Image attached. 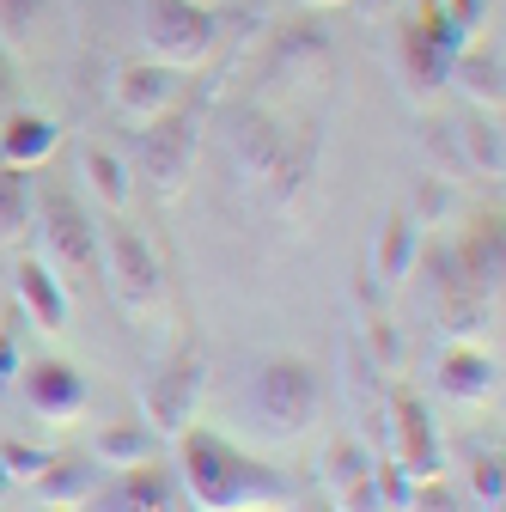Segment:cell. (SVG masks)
<instances>
[{
	"label": "cell",
	"mask_w": 506,
	"mask_h": 512,
	"mask_svg": "<svg viewBox=\"0 0 506 512\" xmlns=\"http://www.w3.org/2000/svg\"><path fill=\"white\" fill-rule=\"evenodd\" d=\"M86 512H177V500H171V476L153 470V464L116 470V482L98 488Z\"/></svg>",
	"instance_id": "cell-19"
},
{
	"label": "cell",
	"mask_w": 506,
	"mask_h": 512,
	"mask_svg": "<svg viewBox=\"0 0 506 512\" xmlns=\"http://www.w3.org/2000/svg\"><path fill=\"white\" fill-rule=\"evenodd\" d=\"M433 7H439V0H421V13H433Z\"/></svg>",
	"instance_id": "cell-35"
},
{
	"label": "cell",
	"mask_w": 506,
	"mask_h": 512,
	"mask_svg": "<svg viewBox=\"0 0 506 512\" xmlns=\"http://www.w3.org/2000/svg\"><path fill=\"white\" fill-rule=\"evenodd\" d=\"M232 159H238V171H244L250 183H269L281 202L293 196V183H299V153H293V141L281 135L269 116H244V122H238Z\"/></svg>",
	"instance_id": "cell-9"
},
{
	"label": "cell",
	"mask_w": 506,
	"mask_h": 512,
	"mask_svg": "<svg viewBox=\"0 0 506 512\" xmlns=\"http://www.w3.org/2000/svg\"><path fill=\"white\" fill-rule=\"evenodd\" d=\"M110 104L135 128H147V122H159V116H171L183 104V74L165 68V61H153V55L129 61V68H116V80H110Z\"/></svg>",
	"instance_id": "cell-10"
},
{
	"label": "cell",
	"mask_w": 506,
	"mask_h": 512,
	"mask_svg": "<svg viewBox=\"0 0 506 512\" xmlns=\"http://www.w3.org/2000/svg\"><path fill=\"white\" fill-rule=\"evenodd\" d=\"M470 488H476L482 512H500L506 506V470H500V458H476L470 464Z\"/></svg>",
	"instance_id": "cell-29"
},
{
	"label": "cell",
	"mask_w": 506,
	"mask_h": 512,
	"mask_svg": "<svg viewBox=\"0 0 506 512\" xmlns=\"http://www.w3.org/2000/svg\"><path fill=\"white\" fill-rule=\"evenodd\" d=\"M196 7H220V0H196Z\"/></svg>",
	"instance_id": "cell-36"
},
{
	"label": "cell",
	"mask_w": 506,
	"mask_h": 512,
	"mask_svg": "<svg viewBox=\"0 0 506 512\" xmlns=\"http://www.w3.org/2000/svg\"><path fill=\"white\" fill-rule=\"evenodd\" d=\"M31 214H37L31 171H19V165H0V244H19V238L31 232Z\"/></svg>",
	"instance_id": "cell-23"
},
{
	"label": "cell",
	"mask_w": 506,
	"mask_h": 512,
	"mask_svg": "<svg viewBox=\"0 0 506 512\" xmlns=\"http://www.w3.org/2000/svg\"><path fill=\"white\" fill-rule=\"evenodd\" d=\"M31 226H37V238H43V263L68 281V287H86V281L98 275L104 238H98V226L86 220V208L68 196V189H43Z\"/></svg>",
	"instance_id": "cell-2"
},
{
	"label": "cell",
	"mask_w": 506,
	"mask_h": 512,
	"mask_svg": "<svg viewBox=\"0 0 506 512\" xmlns=\"http://www.w3.org/2000/svg\"><path fill=\"white\" fill-rule=\"evenodd\" d=\"M421 250H427V232L409 208H391L378 220V238H372V281L378 287H403L415 269H421Z\"/></svg>",
	"instance_id": "cell-11"
},
{
	"label": "cell",
	"mask_w": 506,
	"mask_h": 512,
	"mask_svg": "<svg viewBox=\"0 0 506 512\" xmlns=\"http://www.w3.org/2000/svg\"><path fill=\"white\" fill-rule=\"evenodd\" d=\"M446 86L458 98H470L476 110L500 116V98H506V80H500V49H488L482 37H470L458 55H452V68H446Z\"/></svg>",
	"instance_id": "cell-15"
},
{
	"label": "cell",
	"mask_w": 506,
	"mask_h": 512,
	"mask_svg": "<svg viewBox=\"0 0 506 512\" xmlns=\"http://www.w3.org/2000/svg\"><path fill=\"white\" fill-rule=\"evenodd\" d=\"M153 452H159V433H153L147 421H110V427L98 433V458H92V464H104V470L116 476V470L153 464Z\"/></svg>",
	"instance_id": "cell-21"
},
{
	"label": "cell",
	"mask_w": 506,
	"mask_h": 512,
	"mask_svg": "<svg viewBox=\"0 0 506 512\" xmlns=\"http://www.w3.org/2000/svg\"><path fill=\"white\" fill-rule=\"evenodd\" d=\"M403 512H464V500H458V488H446V476H421Z\"/></svg>",
	"instance_id": "cell-30"
},
{
	"label": "cell",
	"mask_w": 506,
	"mask_h": 512,
	"mask_svg": "<svg viewBox=\"0 0 506 512\" xmlns=\"http://www.w3.org/2000/svg\"><path fill=\"white\" fill-rule=\"evenodd\" d=\"M7 98H13V55L0 49V110H7Z\"/></svg>",
	"instance_id": "cell-33"
},
{
	"label": "cell",
	"mask_w": 506,
	"mask_h": 512,
	"mask_svg": "<svg viewBox=\"0 0 506 512\" xmlns=\"http://www.w3.org/2000/svg\"><path fill=\"white\" fill-rule=\"evenodd\" d=\"M49 31V0H0V49L25 55Z\"/></svg>",
	"instance_id": "cell-24"
},
{
	"label": "cell",
	"mask_w": 506,
	"mask_h": 512,
	"mask_svg": "<svg viewBox=\"0 0 506 512\" xmlns=\"http://www.w3.org/2000/svg\"><path fill=\"white\" fill-rule=\"evenodd\" d=\"M458 165L470 171V177H500V116H488V110H476L464 128H458Z\"/></svg>",
	"instance_id": "cell-22"
},
{
	"label": "cell",
	"mask_w": 506,
	"mask_h": 512,
	"mask_svg": "<svg viewBox=\"0 0 506 512\" xmlns=\"http://www.w3.org/2000/svg\"><path fill=\"white\" fill-rule=\"evenodd\" d=\"M391 458L415 476H439V433L427 421V403L409 391H397L391 403Z\"/></svg>",
	"instance_id": "cell-14"
},
{
	"label": "cell",
	"mask_w": 506,
	"mask_h": 512,
	"mask_svg": "<svg viewBox=\"0 0 506 512\" xmlns=\"http://www.w3.org/2000/svg\"><path fill=\"white\" fill-rule=\"evenodd\" d=\"M171 445H177V488L189 494L196 512H287L293 488L263 458L238 452L232 439H220L208 427H189Z\"/></svg>",
	"instance_id": "cell-1"
},
{
	"label": "cell",
	"mask_w": 506,
	"mask_h": 512,
	"mask_svg": "<svg viewBox=\"0 0 506 512\" xmlns=\"http://www.w3.org/2000/svg\"><path fill=\"white\" fill-rule=\"evenodd\" d=\"M13 293H19V311L31 317V324L43 336L55 330H68V317H74V299H68V281H61L43 256H25V263L13 269Z\"/></svg>",
	"instance_id": "cell-13"
},
{
	"label": "cell",
	"mask_w": 506,
	"mask_h": 512,
	"mask_svg": "<svg viewBox=\"0 0 506 512\" xmlns=\"http://www.w3.org/2000/svg\"><path fill=\"white\" fill-rule=\"evenodd\" d=\"M98 488H104V476H98L92 458H49V464L31 476L37 506H55V512H86Z\"/></svg>",
	"instance_id": "cell-18"
},
{
	"label": "cell",
	"mask_w": 506,
	"mask_h": 512,
	"mask_svg": "<svg viewBox=\"0 0 506 512\" xmlns=\"http://www.w3.org/2000/svg\"><path fill=\"white\" fill-rule=\"evenodd\" d=\"M439 391H446V403H464V409H482L500 397V360L476 342H458L439 354Z\"/></svg>",
	"instance_id": "cell-12"
},
{
	"label": "cell",
	"mask_w": 506,
	"mask_h": 512,
	"mask_svg": "<svg viewBox=\"0 0 506 512\" xmlns=\"http://www.w3.org/2000/svg\"><path fill=\"white\" fill-rule=\"evenodd\" d=\"M55 147H61L55 116H37V110H7V122H0V165L37 171Z\"/></svg>",
	"instance_id": "cell-20"
},
{
	"label": "cell",
	"mask_w": 506,
	"mask_h": 512,
	"mask_svg": "<svg viewBox=\"0 0 506 512\" xmlns=\"http://www.w3.org/2000/svg\"><path fill=\"white\" fill-rule=\"evenodd\" d=\"M202 397H208V366H202L196 354L171 360V366L147 384V427H153L159 439L189 433V427H196V415H202Z\"/></svg>",
	"instance_id": "cell-8"
},
{
	"label": "cell",
	"mask_w": 506,
	"mask_h": 512,
	"mask_svg": "<svg viewBox=\"0 0 506 512\" xmlns=\"http://www.w3.org/2000/svg\"><path fill=\"white\" fill-rule=\"evenodd\" d=\"M446 208H452V196H446V183L433 177V183H421V202H415L409 214H415V220H421V232H427V226H433L439 214H446Z\"/></svg>",
	"instance_id": "cell-31"
},
{
	"label": "cell",
	"mask_w": 506,
	"mask_h": 512,
	"mask_svg": "<svg viewBox=\"0 0 506 512\" xmlns=\"http://www.w3.org/2000/svg\"><path fill=\"white\" fill-rule=\"evenodd\" d=\"M80 177H86V196L104 208V214H129L135 208V171H129V159H122L116 147H104V141H86L80 147Z\"/></svg>",
	"instance_id": "cell-16"
},
{
	"label": "cell",
	"mask_w": 506,
	"mask_h": 512,
	"mask_svg": "<svg viewBox=\"0 0 506 512\" xmlns=\"http://www.w3.org/2000/svg\"><path fill=\"white\" fill-rule=\"evenodd\" d=\"M446 68H452V49L439 43L421 19L397 25V74L409 80V92H415V98H427V92L446 86Z\"/></svg>",
	"instance_id": "cell-17"
},
{
	"label": "cell",
	"mask_w": 506,
	"mask_h": 512,
	"mask_svg": "<svg viewBox=\"0 0 506 512\" xmlns=\"http://www.w3.org/2000/svg\"><path fill=\"white\" fill-rule=\"evenodd\" d=\"M49 464V452H37V445H19V439H0V476L7 482H25L31 488V476Z\"/></svg>",
	"instance_id": "cell-28"
},
{
	"label": "cell",
	"mask_w": 506,
	"mask_h": 512,
	"mask_svg": "<svg viewBox=\"0 0 506 512\" xmlns=\"http://www.w3.org/2000/svg\"><path fill=\"white\" fill-rule=\"evenodd\" d=\"M318 409H324L318 372H311L299 354H275V360H263L250 372V415H257L269 433L293 439V433H305L318 421Z\"/></svg>",
	"instance_id": "cell-3"
},
{
	"label": "cell",
	"mask_w": 506,
	"mask_h": 512,
	"mask_svg": "<svg viewBox=\"0 0 506 512\" xmlns=\"http://www.w3.org/2000/svg\"><path fill=\"white\" fill-rule=\"evenodd\" d=\"M293 7H305V13H330V7H354V0H293Z\"/></svg>",
	"instance_id": "cell-34"
},
{
	"label": "cell",
	"mask_w": 506,
	"mask_h": 512,
	"mask_svg": "<svg viewBox=\"0 0 506 512\" xmlns=\"http://www.w3.org/2000/svg\"><path fill=\"white\" fill-rule=\"evenodd\" d=\"M43 512H55V506H43Z\"/></svg>",
	"instance_id": "cell-37"
},
{
	"label": "cell",
	"mask_w": 506,
	"mask_h": 512,
	"mask_svg": "<svg viewBox=\"0 0 506 512\" xmlns=\"http://www.w3.org/2000/svg\"><path fill=\"white\" fill-rule=\"evenodd\" d=\"M19 397H25V409H31L37 421H49V427L80 421L86 403H92L86 372H80L74 360H25V366H19Z\"/></svg>",
	"instance_id": "cell-7"
},
{
	"label": "cell",
	"mask_w": 506,
	"mask_h": 512,
	"mask_svg": "<svg viewBox=\"0 0 506 512\" xmlns=\"http://www.w3.org/2000/svg\"><path fill=\"white\" fill-rule=\"evenodd\" d=\"M19 366H25V354H19V342L13 336H0V397L19 384Z\"/></svg>",
	"instance_id": "cell-32"
},
{
	"label": "cell",
	"mask_w": 506,
	"mask_h": 512,
	"mask_svg": "<svg viewBox=\"0 0 506 512\" xmlns=\"http://www.w3.org/2000/svg\"><path fill=\"white\" fill-rule=\"evenodd\" d=\"M196 110H171V116H159V122H147L141 128V165H147V177H153V189L165 202H177L183 196V183H189V165H196Z\"/></svg>",
	"instance_id": "cell-6"
},
{
	"label": "cell",
	"mask_w": 506,
	"mask_h": 512,
	"mask_svg": "<svg viewBox=\"0 0 506 512\" xmlns=\"http://www.w3.org/2000/svg\"><path fill=\"white\" fill-rule=\"evenodd\" d=\"M366 470H372V452H366L360 439H336L330 452H324V488H330V494L348 488V482H360Z\"/></svg>",
	"instance_id": "cell-26"
},
{
	"label": "cell",
	"mask_w": 506,
	"mask_h": 512,
	"mask_svg": "<svg viewBox=\"0 0 506 512\" xmlns=\"http://www.w3.org/2000/svg\"><path fill=\"white\" fill-rule=\"evenodd\" d=\"M98 269L110 275L116 305L129 311L135 324H153V311H159V299H165V263H159L153 238H141L135 226H116V232L104 238Z\"/></svg>",
	"instance_id": "cell-5"
},
{
	"label": "cell",
	"mask_w": 506,
	"mask_h": 512,
	"mask_svg": "<svg viewBox=\"0 0 506 512\" xmlns=\"http://www.w3.org/2000/svg\"><path fill=\"white\" fill-rule=\"evenodd\" d=\"M366 360H372L378 372H403L409 342H403V330L391 324V317H366Z\"/></svg>",
	"instance_id": "cell-25"
},
{
	"label": "cell",
	"mask_w": 506,
	"mask_h": 512,
	"mask_svg": "<svg viewBox=\"0 0 506 512\" xmlns=\"http://www.w3.org/2000/svg\"><path fill=\"white\" fill-rule=\"evenodd\" d=\"M141 37H147V55H153V61L189 74V68H202V61L214 55V43H220V13H214V7H196V0H147Z\"/></svg>",
	"instance_id": "cell-4"
},
{
	"label": "cell",
	"mask_w": 506,
	"mask_h": 512,
	"mask_svg": "<svg viewBox=\"0 0 506 512\" xmlns=\"http://www.w3.org/2000/svg\"><path fill=\"white\" fill-rule=\"evenodd\" d=\"M415 470H403L397 458H372V488H378V506L385 512H403L409 506V494H415Z\"/></svg>",
	"instance_id": "cell-27"
}]
</instances>
